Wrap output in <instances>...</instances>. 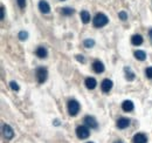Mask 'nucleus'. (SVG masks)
Masks as SVG:
<instances>
[{
	"label": "nucleus",
	"mask_w": 152,
	"mask_h": 143,
	"mask_svg": "<svg viewBox=\"0 0 152 143\" xmlns=\"http://www.w3.org/2000/svg\"><path fill=\"white\" fill-rule=\"evenodd\" d=\"M84 85H86V87L88 89L93 90L95 89L96 86H97V81H96V79H94V77H87L84 80Z\"/></svg>",
	"instance_id": "13"
},
{
	"label": "nucleus",
	"mask_w": 152,
	"mask_h": 143,
	"mask_svg": "<svg viewBox=\"0 0 152 143\" xmlns=\"http://www.w3.org/2000/svg\"><path fill=\"white\" fill-rule=\"evenodd\" d=\"M54 125H60V121L58 120H54Z\"/></svg>",
	"instance_id": "29"
},
{
	"label": "nucleus",
	"mask_w": 152,
	"mask_h": 143,
	"mask_svg": "<svg viewBox=\"0 0 152 143\" xmlns=\"http://www.w3.org/2000/svg\"><path fill=\"white\" fill-rule=\"evenodd\" d=\"M80 103L76 101V100H69L68 101V106H67V109H68V114L70 116H76L80 111Z\"/></svg>",
	"instance_id": "4"
},
{
	"label": "nucleus",
	"mask_w": 152,
	"mask_h": 143,
	"mask_svg": "<svg viewBox=\"0 0 152 143\" xmlns=\"http://www.w3.org/2000/svg\"><path fill=\"white\" fill-rule=\"evenodd\" d=\"M2 135H4V137L6 139V140H12L13 137H14V130L12 129V127L8 125H2Z\"/></svg>",
	"instance_id": "5"
},
{
	"label": "nucleus",
	"mask_w": 152,
	"mask_h": 143,
	"mask_svg": "<svg viewBox=\"0 0 152 143\" xmlns=\"http://www.w3.org/2000/svg\"><path fill=\"white\" fill-rule=\"evenodd\" d=\"M61 1H64V0H61Z\"/></svg>",
	"instance_id": "32"
},
{
	"label": "nucleus",
	"mask_w": 152,
	"mask_h": 143,
	"mask_svg": "<svg viewBox=\"0 0 152 143\" xmlns=\"http://www.w3.org/2000/svg\"><path fill=\"white\" fill-rule=\"evenodd\" d=\"M83 46H84L86 48H91V47L95 46V40H94V39H86V40L83 41Z\"/></svg>",
	"instance_id": "20"
},
{
	"label": "nucleus",
	"mask_w": 152,
	"mask_h": 143,
	"mask_svg": "<svg viewBox=\"0 0 152 143\" xmlns=\"http://www.w3.org/2000/svg\"><path fill=\"white\" fill-rule=\"evenodd\" d=\"M87 143H94V142H87Z\"/></svg>",
	"instance_id": "31"
},
{
	"label": "nucleus",
	"mask_w": 152,
	"mask_h": 143,
	"mask_svg": "<svg viewBox=\"0 0 152 143\" xmlns=\"http://www.w3.org/2000/svg\"><path fill=\"white\" fill-rule=\"evenodd\" d=\"M35 77L39 85H42L48 79V69L46 67H38L35 69Z\"/></svg>",
	"instance_id": "2"
},
{
	"label": "nucleus",
	"mask_w": 152,
	"mask_h": 143,
	"mask_svg": "<svg viewBox=\"0 0 152 143\" xmlns=\"http://www.w3.org/2000/svg\"><path fill=\"white\" fill-rule=\"evenodd\" d=\"M104 69H105V67H104V63H103L102 61L95 60V61L93 62V71L95 72L96 74H101V73H103Z\"/></svg>",
	"instance_id": "9"
},
{
	"label": "nucleus",
	"mask_w": 152,
	"mask_h": 143,
	"mask_svg": "<svg viewBox=\"0 0 152 143\" xmlns=\"http://www.w3.org/2000/svg\"><path fill=\"white\" fill-rule=\"evenodd\" d=\"M83 122H84V125H87V127H89L90 129H97L98 128V123H97V121H96V119L94 116H90V115L84 116Z\"/></svg>",
	"instance_id": "6"
},
{
	"label": "nucleus",
	"mask_w": 152,
	"mask_h": 143,
	"mask_svg": "<svg viewBox=\"0 0 152 143\" xmlns=\"http://www.w3.org/2000/svg\"><path fill=\"white\" fill-rule=\"evenodd\" d=\"M113 86H114V82L110 79H104L101 83V89L104 94H108L110 90L113 89Z\"/></svg>",
	"instance_id": "7"
},
{
	"label": "nucleus",
	"mask_w": 152,
	"mask_h": 143,
	"mask_svg": "<svg viewBox=\"0 0 152 143\" xmlns=\"http://www.w3.org/2000/svg\"><path fill=\"white\" fill-rule=\"evenodd\" d=\"M28 32H26V31H21L19 32V34H18V38H19V40L21 41H25V40H27L28 39Z\"/></svg>",
	"instance_id": "21"
},
{
	"label": "nucleus",
	"mask_w": 152,
	"mask_h": 143,
	"mask_svg": "<svg viewBox=\"0 0 152 143\" xmlns=\"http://www.w3.org/2000/svg\"><path fill=\"white\" fill-rule=\"evenodd\" d=\"M118 18L121 19L122 21H126V20H128V14H126V12L121 11V12L118 13Z\"/></svg>",
	"instance_id": "23"
},
{
	"label": "nucleus",
	"mask_w": 152,
	"mask_h": 143,
	"mask_svg": "<svg viewBox=\"0 0 152 143\" xmlns=\"http://www.w3.org/2000/svg\"><path fill=\"white\" fill-rule=\"evenodd\" d=\"M0 11H1V17H0V19L4 20V19H5V6H4V5H1Z\"/></svg>",
	"instance_id": "27"
},
{
	"label": "nucleus",
	"mask_w": 152,
	"mask_h": 143,
	"mask_svg": "<svg viewBox=\"0 0 152 143\" xmlns=\"http://www.w3.org/2000/svg\"><path fill=\"white\" fill-rule=\"evenodd\" d=\"M122 109H123L124 111H126V113L132 111L133 109H134V105H133V102L131 100H125V101H123V103H122Z\"/></svg>",
	"instance_id": "14"
},
{
	"label": "nucleus",
	"mask_w": 152,
	"mask_h": 143,
	"mask_svg": "<svg viewBox=\"0 0 152 143\" xmlns=\"http://www.w3.org/2000/svg\"><path fill=\"white\" fill-rule=\"evenodd\" d=\"M124 72H125V79H126L128 81H133V80H134L136 74L133 73V71L130 67H125V68H124Z\"/></svg>",
	"instance_id": "17"
},
{
	"label": "nucleus",
	"mask_w": 152,
	"mask_h": 143,
	"mask_svg": "<svg viewBox=\"0 0 152 143\" xmlns=\"http://www.w3.org/2000/svg\"><path fill=\"white\" fill-rule=\"evenodd\" d=\"M89 135H90V129H89V127H87L86 125H78L76 128V136L80 140H86V139L89 137Z\"/></svg>",
	"instance_id": "3"
},
{
	"label": "nucleus",
	"mask_w": 152,
	"mask_h": 143,
	"mask_svg": "<svg viewBox=\"0 0 152 143\" xmlns=\"http://www.w3.org/2000/svg\"><path fill=\"white\" fill-rule=\"evenodd\" d=\"M134 57L139 61H144V60H146V53L144 51H136L134 52Z\"/></svg>",
	"instance_id": "19"
},
{
	"label": "nucleus",
	"mask_w": 152,
	"mask_h": 143,
	"mask_svg": "<svg viewBox=\"0 0 152 143\" xmlns=\"http://www.w3.org/2000/svg\"><path fill=\"white\" fill-rule=\"evenodd\" d=\"M149 38H150V41L152 42V28L149 31Z\"/></svg>",
	"instance_id": "28"
},
{
	"label": "nucleus",
	"mask_w": 152,
	"mask_h": 143,
	"mask_svg": "<svg viewBox=\"0 0 152 143\" xmlns=\"http://www.w3.org/2000/svg\"><path fill=\"white\" fill-rule=\"evenodd\" d=\"M39 10H40L41 13L48 14L50 12V6H49V4L46 0H40L39 1Z\"/></svg>",
	"instance_id": "10"
},
{
	"label": "nucleus",
	"mask_w": 152,
	"mask_h": 143,
	"mask_svg": "<svg viewBox=\"0 0 152 143\" xmlns=\"http://www.w3.org/2000/svg\"><path fill=\"white\" fill-rule=\"evenodd\" d=\"M114 143H124L123 141H121V140H117V141H115Z\"/></svg>",
	"instance_id": "30"
},
{
	"label": "nucleus",
	"mask_w": 152,
	"mask_h": 143,
	"mask_svg": "<svg viewBox=\"0 0 152 143\" xmlns=\"http://www.w3.org/2000/svg\"><path fill=\"white\" fill-rule=\"evenodd\" d=\"M80 17H81V20H82V22H83V24H88V22H90L91 17H90V13H89L88 11H86V10L81 11Z\"/></svg>",
	"instance_id": "16"
},
{
	"label": "nucleus",
	"mask_w": 152,
	"mask_h": 143,
	"mask_svg": "<svg viewBox=\"0 0 152 143\" xmlns=\"http://www.w3.org/2000/svg\"><path fill=\"white\" fill-rule=\"evenodd\" d=\"M35 55L38 56L39 59H46L48 56V51H47L46 47L39 46L38 48H37V51H35Z\"/></svg>",
	"instance_id": "12"
},
{
	"label": "nucleus",
	"mask_w": 152,
	"mask_h": 143,
	"mask_svg": "<svg viewBox=\"0 0 152 143\" xmlns=\"http://www.w3.org/2000/svg\"><path fill=\"white\" fill-rule=\"evenodd\" d=\"M130 119H126V117H119L118 120H117V128L118 129H125V128H128L129 125H130Z\"/></svg>",
	"instance_id": "11"
},
{
	"label": "nucleus",
	"mask_w": 152,
	"mask_h": 143,
	"mask_svg": "<svg viewBox=\"0 0 152 143\" xmlns=\"http://www.w3.org/2000/svg\"><path fill=\"white\" fill-rule=\"evenodd\" d=\"M132 143H148V136L143 133H137L133 135Z\"/></svg>",
	"instance_id": "8"
},
{
	"label": "nucleus",
	"mask_w": 152,
	"mask_h": 143,
	"mask_svg": "<svg viewBox=\"0 0 152 143\" xmlns=\"http://www.w3.org/2000/svg\"><path fill=\"white\" fill-rule=\"evenodd\" d=\"M10 87H11V89L14 90V91H19V89H20L19 85H18L15 81H11V82H10Z\"/></svg>",
	"instance_id": "22"
},
{
	"label": "nucleus",
	"mask_w": 152,
	"mask_h": 143,
	"mask_svg": "<svg viewBox=\"0 0 152 143\" xmlns=\"http://www.w3.org/2000/svg\"><path fill=\"white\" fill-rule=\"evenodd\" d=\"M75 59L78 61V62H81V63H84V62H86V59H84V56H83L82 54H77V55H75Z\"/></svg>",
	"instance_id": "25"
},
{
	"label": "nucleus",
	"mask_w": 152,
	"mask_h": 143,
	"mask_svg": "<svg viewBox=\"0 0 152 143\" xmlns=\"http://www.w3.org/2000/svg\"><path fill=\"white\" fill-rule=\"evenodd\" d=\"M145 75H146L148 79L152 80V67H148V68L145 69Z\"/></svg>",
	"instance_id": "24"
},
{
	"label": "nucleus",
	"mask_w": 152,
	"mask_h": 143,
	"mask_svg": "<svg viewBox=\"0 0 152 143\" xmlns=\"http://www.w3.org/2000/svg\"><path fill=\"white\" fill-rule=\"evenodd\" d=\"M109 19L104 13H96V15L93 19V25L96 28H102L105 25H108Z\"/></svg>",
	"instance_id": "1"
},
{
	"label": "nucleus",
	"mask_w": 152,
	"mask_h": 143,
	"mask_svg": "<svg viewBox=\"0 0 152 143\" xmlns=\"http://www.w3.org/2000/svg\"><path fill=\"white\" fill-rule=\"evenodd\" d=\"M74 13H75V10L72 8V7H63V8H61V14L64 15V17H70Z\"/></svg>",
	"instance_id": "18"
},
{
	"label": "nucleus",
	"mask_w": 152,
	"mask_h": 143,
	"mask_svg": "<svg viewBox=\"0 0 152 143\" xmlns=\"http://www.w3.org/2000/svg\"><path fill=\"white\" fill-rule=\"evenodd\" d=\"M143 41H144V39L140 34H134L131 36V43L133 46H140L143 43Z\"/></svg>",
	"instance_id": "15"
},
{
	"label": "nucleus",
	"mask_w": 152,
	"mask_h": 143,
	"mask_svg": "<svg viewBox=\"0 0 152 143\" xmlns=\"http://www.w3.org/2000/svg\"><path fill=\"white\" fill-rule=\"evenodd\" d=\"M17 2H18V6L21 10H23L26 7V0H17Z\"/></svg>",
	"instance_id": "26"
}]
</instances>
